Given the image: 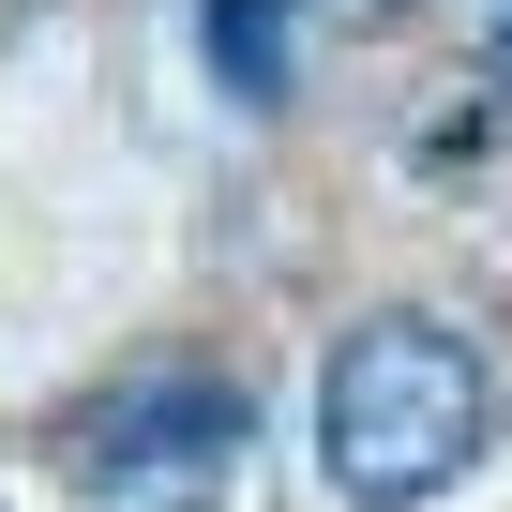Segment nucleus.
<instances>
[{"label":"nucleus","mask_w":512,"mask_h":512,"mask_svg":"<svg viewBox=\"0 0 512 512\" xmlns=\"http://www.w3.org/2000/svg\"><path fill=\"white\" fill-rule=\"evenodd\" d=\"M482 422H497V392H482L467 332H437V317H362L332 347V377H317V467H332L347 512L452 497L467 452H482Z\"/></svg>","instance_id":"f257e3e1"},{"label":"nucleus","mask_w":512,"mask_h":512,"mask_svg":"<svg viewBox=\"0 0 512 512\" xmlns=\"http://www.w3.org/2000/svg\"><path fill=\"white\" fill-rule=\"evenodd\" d=\"M241 437H256V407L226 377H136L91 422V482H106V512H226Z\"/></svg>","instance_id":"f03ea898"},{"label":"nucleus","mask_w":512,"mask_h":512,"mask_svg":"<svg viewBox=\"0 0 512 512\" xmlns=\"http://www.w3.org/2000/svg\"><path fill=\"white\" fill-rule=\"evenodd\" d=\"M287 16H302V0H211V16H196V46H211V76H226L241 106L287 91Z\"/></svg>","instance_id":"7ed1b4c3"},{"label":"nucleus","mask_w":512,"mask_h":512,"mask_svg":"<svg viewBox=\"0 0 512 512\" xmlns=\"http://www.w3.org/2000/svg\"><path fill=\"white\" fill-rule=\"evenodd\" d=\"M497 91H512V16H497Z\"/></svg>","instance_id":"20e7f679"}]
</instances>
